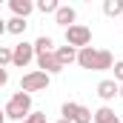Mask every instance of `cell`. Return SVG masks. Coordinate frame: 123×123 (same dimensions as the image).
<instances>
[{
	"instance_id": "obj_24",
	"label": "cell",
	"mask_w": 123,
	"mask_h": 123,
	"mask_svg": "<svg viewBox=\"0 0 123 123\" xmlns=\"http://www.w3.org/2000/svg\"><path fill=\"white\" fill-rule=\"evenodd\" d=\"M0 123H6V115H3V109H0Z\"/></svg>"
},
{
	"instance_id": "obj_2",
	"label": "cell",
	"mask_w": 123,
	"mask_h": 123,
	"mask_svg": "<svg viewBox=\"0 0 123 123\" xmlns=\"http://www.w3.org/2000/svg\"><path fill=\"white\" fill-rule=\"evenodd\" d=\"M49 83H52V77L46 74V72H26L23 77H20V92H26V94H31V92H46L49 89Z\"/></svg>"
},
{
	"instance_id": "obj_16",
	"label": "cell",
	"mask_w": 123,
	"mask_h": 123,
	"mask_svg": "<svg viewBox=\"0 0 123 123\" xmlns=\"http://www.w3.org/2000/svg\"><path fill=\"white\" fill-rule=\"evenodd\" d=\"M26 26H29V23H26L23 17H12V20H6V31H9V34H23Z\"/></svg>"
},
{
	"instance_id": "obj_17",
	"label": "cell",
	"mask_w": 123,
	"mask_h": 123,
	"mask_svg": "<svg viewBox=\"0 0 123 123\" xmlns=\"http://www.w3.org/2000/svg\"><path fill=\"white\" fill-rule=\"evenodd\" d=\"M34 9H37V12H43V14H55V12L60 9V3H57V0H37V3H34Z\"/></svg>"
},
{
	"instance_id": "obj_14",
	"label": "cell",
	"mask_w": 123,
	"mask_h": 123,
	"mask_svg": "<svg viewBox=\"0 0 123 123\" xmlns=\"http://www.w3.org/2000/svg\"><path fill=\"white\" fill-rule=\"evenodd\" d=\"M103 14H109V17H123V0H103Z\"/></svg>"
},
{
	"instance_id": "obj_9",
	"label": "cell",
	"mask_w": 123,
	"mask_h": 123,
	"mask_svg": "<svg viewBox=\"0 0 123 123\" xmlns=\"http://www.w3.org/2000/svg\"><path fill=\"white\" fill-rule=\"evenodd\" d=\"M55 57H57V63L66 69V66L77 63V49H72V46H60V49H55Z\"/></svg>"
},
{
	"instance_id": "obj_8",
	"label": "cell",
	"mask_w": 123,
	"mask_h": 123,
	"mask_svg": "<svg viewBox=\"0 0 123 123\" xmlns=\"http://www.w3.org/2000/svg\"><path fill=\"white\" fill-rule=\"evenodd\" d=\"M74 17H77V12H74L72 6H60V9L55 12V23H57V26H63V29L74 26Z\"/></svg>"
},
{
	"instance_id": "obj_21",
	"label": "cell",
	"mask_w": 123,
	"mask_h": 123,
	"mask_svg": "<svg viewBox=\"0 0 123 123\" xmlns=\"http://www.w3.org/2000/svg\"><path fill=\"white\" fill-rule=\"evenodd\" d=\"M6 83H9V72H6V69H0V86H6Z\"/></svg>"
},
{
	"instance_id": "obj_10",
	"label": "cell",
	"mask_w": 123,
	"mask_h": 123,
	"mask_svg": "<svg viewBox=\"0 0 123 123\" xmlns=\"http://www.w3.org/2000/svg\"><path fill=\"white\" fill-rule=\"evenodd\" d=\"M97 97L106 100V103L115 100V97H117V83H115V80H100V83H97Z\"/></svg>"
},
{
	"instance_id": "obj_18",
	"label": "cell",
	"mask_w": 123,
	"mask_h": 123,
	"mask_svg": "<svg viewBox=\"0 0 123 123\" xmlns=\"http://www.w3.org/2000/svg\"><path fill=\"white\" fill-rule=\"evenodd\" d=\"M12 63V46H0V69H6Z\"/></svg>"
},
{
	"instance_id": "obj_3",
	"label": "cell",
	"mask_w": 123,
	"mask_h": 123,
	"mask_svg": "<svg viewBox=\"0 0 123 123\" xmlns=\"http://www.w3.org/2000/svg\"><path fill=\"white\" fill-rule=\"evenodd\" d=\"M60 115H63V120H72V123H92L94 120L92 109H86L83 103H72V100H66L60 106Z\"/></svg>"
},
{
	"instance_id": "obj_15",
	"label": "cell",
	"mask_w": 123,
	"mask_h": 123,
	"mask_svg": "<svg viewBox=\"0 0 123 123\" xmlns=\"http://www.w3.org/2000/svg\"><path fill=\"white\" fill-rule=\"evenodd\" d=\"M31 46H34V55H43V52H55V40H52V37H46V34H40V37H37Z\"/></svg>"
},
{
	"instance_id": "obj_6",
	"label": "cell",
	"mask_w": 123,
	"mask_h": 123,
	"mask_svg": "<svg viewBox=\"0 0 123 123\" xmlns=\"http://www.w3.org/2000/svg\"><path fill=\"white\" fill-rule=\"evenodd\" d=\"M34 60H37V69H40V72H46L49 77H52V74H60V72H63V66L57 63L55 52H43V55H34Z\"/></svg>"
},
{
	"instance_id": "obj_23",
	"label": "cell",
	"mask_w": 123,
	"mask_h": 123,
	"mask_svg": "<svg viewBox=\"0 0 123 123\" xmlns=\"http://www.w3.org/2000/svg\"><path fill=\"white\" fill-rule=\"evenodd\" d=\"M117 97H120V100H123V83H120V86H117Z\"/></svg>"
},
{
	"instance_id": "obj_5",
	"label": "cell",
	"mask_w": 123,
	"mask_h": 123,
	"mask_svg": "<svg viewBox=\"0 0 123 123\" xmlns=\"http://www.w3.org/2000/svg\"><path fill=\"white\" fill-rule=\"evenodd\" d=\"M31 60H34V46H31V43L20 40V43H14V46H12V66L26 69Z\"/></svg>"
},
{
	"instance_id": "obj_25",
	"label": "cell",
	"mask_w": 123,
	"mask_h": 123,
	"mask_svg": "<svg viewBox=\"0 0 123 123\" xmlns=\"http://www.w3.org/2000/svg\"><path fill=\"white\" fill-rule=\"evenodd\" d=\"M57 123H72V120H63V117H60V120H57Z\"/></svg>"
},
{
	"instance_id": "obj_19",
	"label": "cell",
	"mask_w": 123,
	"mask_h": 123,
	"mask_svg": "<svg viewBox=\"0 0 123 123\" xmlns=\"http://www.w3.org/2000/svg\"><path fill=\"white\" fill-rule=\"evenodd\" d=\"M23 123H46V112H31Z\"/></svg>"
},
{
	"instance_id": "obj_20",
	"label": "cell",
	"mask_w": 123,
	"mask_h": 123,
	"mask_svg": "<svg viewBox=\"0 0 123 123\" xmlns=\"http://www.w3.org/2000/svg\"><path fill=\"white\" fill-rule=\"evenodd\" d=\"M112 69H115V83L120 86V83H123V60H117L115 66H112Z\"/></svg>"
},
{
	"instance_id": "obj_11",
	"label": "cell",
	"mask_w": 123,
	"mask_h": 123,
	"mask_svg": "<svg viewBox=\"0 0 123 123\" xmlns=\"http://www.w3.org/2000/svg\"><path fill=\"white\" fill-rule=\"evenodd\" d=\"M9 6H12L14 17H23V20L34 12V3H31V0H9Z\"/></svg>"
},
{
	"instance_id": "obj_1",
	"label": "cell",
	"mask_w": 123,
	"mask_h": 123,
	"mask_svg": "<svg viewBox=\"0 0 123 123\" xmlns=\"http://www.w3.org/2000/svg\"><path fill=\"white\" fill-rule=\"evenodd\" d=\"M3 115L9 117V120H26L31 115V94L26 92H14L9 97V103L3 106Z\"/></svg>"
},
{
	"instance_id": "obj_4",
	"label": "cell",
	"mask_w": 123,
	"mask_h": 123,
	"mask_svg": "<svg viewBox=\"0 0 123 123\" xmlns=\"http://www.w3.org/2000/svg\"><path fill=\"white\" fill-rule=\"evenodd\" d=\"M89 43H92V29H89V26L74 23V26L66 29V46H72V49H86Z\"/></svg>"
},
{
	"instance_id": "obj_22",
	"label": "cell",
	"mask_w": 123,
	"mask_h": 123,
	"mask_svg": "<svg viewBox=\"0 0 123 123\" xmlns=\"http://www.w3.org/2000/svg\"><path fill=\"white\" fill-rule=\"evenodd\" d=\"M3 31H6V20L0 17V34H3Z\"/></svg>"
},
{
	"instance_id": "obj_13",
	"label": "cell",
	"mask_w": 123,
	"mask_h": 123,
	"mask_svg": "<svg viewBox=\"0 0 123 123\" xmlns=\"http://www.w3.org/2000/svg\"><path fill=\"white\" fill-rule=\"evenodd\" d=\"M94 123H123V120L115 115V109H109V106H100V109L94 112Z\"/></svg>"
},
{
	"instance_id": "obj_7",
	"label": "cell",
	"mask_w": 123,
	"mask_h": 123,
	"mask_svg": "<svg viewBox=\"0 0 123 123\" xmlns=\"http://www.w3.org/2000/svg\"><path fill=\"white\" fill-rule=\"evenodd\" d=\"M94 60H97V49H94V46L77 49V66H80V69H92L94 72Z\"/></svg>"
},
{
	"instance_id": "obj_12",
	"label": "cell",
	"mask_w": 123,
	"mask_h": 123,
	"mask_svg": "<svg viewBox=\"0 0 123 123\" xmlns=\"http://www.w3.org/2000/svg\"><path fill=\"white\" fill-rule=\"evenodd\" d=\"M112 66H115V57H112V52H106V49H97L94 72H106V69H112Z\"/></svg>"
}]
</instances>
